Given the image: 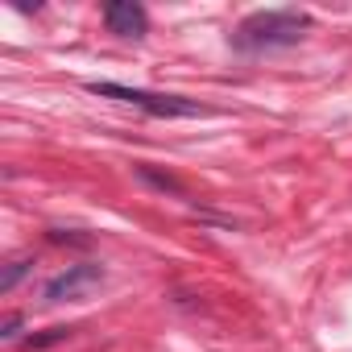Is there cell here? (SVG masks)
Listing matches in <instances>:
<instances>
[{"instance_id": "6da1fadb", "label": "cell", "mask_w": 352, "mask_h": 352, "mask_svg": "<svg viewBox=\"0 0 352 352\" xmlns=\"http://www.w3.org/2000/svg\"><path fill=\"white\" fill-rule=\"evenodd\" d=\"M307 30H311V13H302V9H261V13H249V17L236 25L232 46L245 50V54L282 50V46L302 42Z\"/></svg>"}, {"instance_id": "7a4b0ae2", "label": "cell", "mask_w": 352, "mask_h": 352, "mask_svg": "<svg viewBox=\"0 0 352 352\" xmlns=\"http://www.w3.org/2000/svg\"><path fill=\"white\" fill-rule=\"evenodd\" d=\"M91 96H104V100H120V104H133L149 116H162V120H174V116H208V108L199 100H187V96H162V91H145V87H124V83H108V79H91L87 83Z\"/></svg>"}, {"instance_id": "3957f363", "label": "cell", "mask_w": 352, "mask_h": 352, "mask_svg": "<svg viewBox=\"0 0 352 352\" xmlns=\"http://www.w3.org/2000/svg\"><path fill=\"white\" fill-rule=\"evenodd\" d=\"M100 282H104V265L79 261V265H67L63 274H54V278L46 282L42 298H46V302H75V298H83L91 286H100Z\"/></svg>"}, {"instance_id": "277c9868", "label": "cell", "mask_w": 352, "mask_h": 352, "mask_svg": "<svg viewBox=\"0 0 352 352\" xmlns=\"http://www.w3.org/2000/svg\"><path fill=\"white\" fill-rule=\"evenodd\" d=\"M104 25L120 38H145L149 34V13L137 0H108L104 5Z\"/></svg>"}, {"instance_id": "5b68a950", "label": "cell", "mask_w": 352, "mask_h": 352, "mask_svg": "<svg viewBox=\"0 0 352 352\" xmlns=\"http://www.w3.org/2000/svg\"><path fill=\"white\" fill-rule=\"evenodd\" d=\"M63 340H71V327H46L42 336H25L21 348H50V344H63Z\"/></svg>"}, {"instance_id": "8992f818", "label": "cell", "mask_w": 352, "mask_h": 352, "mask_svg": "<svg viewBox=\"0 0 352 352\" xmlns=\"http://www.w3.org/2000/svg\"><path fill=\"white\" fill-rule=\"evenodd\" d=\"M30 274V261H9V270H5V278H0V294H9L21 278Z\"/></svg>"}, {"instance_id": "52a82bcc", "label": "cell", "mask_w": 352, "mask_h": 352, "mask_svg": "<svg viewBox=\"0 0 352 352\" xmlns=\"http://www.w3.org/2000/svg\"><path fill=\"white\" fill-rule=\"evenodd\" d=\"M17 327H21V315H5V323H0V340H17Z\"/></svg>"}]
</instances>
